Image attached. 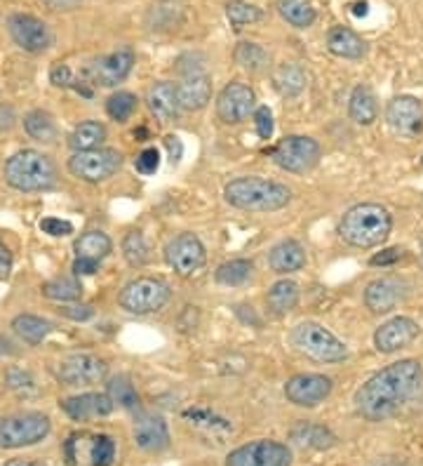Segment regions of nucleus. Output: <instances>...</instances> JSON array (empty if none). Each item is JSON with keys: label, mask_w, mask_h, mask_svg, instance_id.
<instances>
[{"label": "nucleus", "mask_w": 423, "mask_h": 466, "mask_svg": "<svg viewBox=\"0 0 423 466\" xmlns=\"http://www.w3.org/2000/svg\"><path fill=\"white\" fill-rule=\"evenodd\" d=\"M273 85L282 97L299 95L306 88V73L297 64H282L273 73Z\"/></svg>", "instance_id": "33"}, {"label": "nucleus", "mask_w": 423, "mask_h": 466, "mask_svg": "<svg viewBox=\"0 0 423 466\" xmlns=\"http://www.w3.org/2000/svg\"><path fill=\"white\" fill-rule=\"evenodd\" d=\"M134 443L146 453H162L169 447L168 422L156 415H142L134 422Z\"/></svg>", "instance_id": "21"}, {"label": "nucleus", "mask_w": 423, "mask_h": 466, "mask_svg": "<svg viewBox=\"0 0 423 466\" xmlns=\"http://www.w3.org/2000/svg\"><path fill=\"white\" fill-rule=\"evenodd\" d=\"M50 82L56 88H73V73L66 64H55L50 71Z\"/></svg>", "instance_id": "46"}, {"label": "nucleus", "mask_w": 423, "mask_h": 466, "mask_svg": "<svg viewBox=\"0 0 423 466\" xmlns=\"http://www.w3.org/2000/svg\"><path fill=\"white\" fill-rule=\"evenodd\" d=\"M255 125H256V133H259V137L271 139V134H273V114H271V108L268 107L256 108Z\"/></svg>", "instance_id": "45"}, {"label": "nucleus", "mask_w": 423, "mask_h": 466, "mask_svg": "<svg viewBox=\"0 0 423 466\" xmlns=\"http://www.w3.org/2000/svg\"><path fill=\"white\" fill-rule=\"evenodd\" d=\"M7 29L14 43L26 52H43L52 43L50 29L43 20H38L33 14L17 13L7 20Z\"/></svg>", "instance_id": "17"}, {"label": "nucleus", "mask_w": 423, "mask_h": 466, "mask_svg": "<svg viewBox=\"0 0 423 466\" xmlns=\"http://www.w3.org/2000/svg\"><path fill=\"white\" fill-rule=\"evenodd\" d=\"M320 144L311 137H301V134H289V137L281 139L275 149L271 151L275 165L294 175H304V172L313 170L320 160Z\"/></svg>", "instance_id": "8"}, {"label": "nucleus", "mask_w": 423, "mask_h": 466, "mask_svg": "<svg viewBox=\"0 0 423 466\" xmlns=\"http://www.w3.org/2000/svg\"><path fill=\"white\" fill-rule=\"evenodd\" d=\"M134 168H137V172H142V175H156L158 168H160V153H158V149H143L137 156Z\"/></svg>", "instance_id": "44"}, {"label": "nucleus", "mask_w": 423, "mask_h": 466, "mask_svg": "<svg viewBox=\"0 0 423 466\" xmlns=\"http://www.w3.org/2000/svg\"><path fill=\"white\" fill-rule=\"evenodd\" d=\"M43 295L55 302H73L81 299L82 285L75 278H55L43 285Z\"/></svg>", "instance_id": "37"}, {"label": "nucleus", "mask_w": 423, "mask_h": 466, "mask_svg": "<svg viewBox=\"0 0 423 466\" xmlns=\"http://www.w3.org/2000/svg\"><path fill=\"white\" fill-rule=\"evenodd\" d=\"M59 314L66 315V318H71V321L81 323V321H90V318L94 315V309L90 306V304H73V306H62Z\"/></svg>", "instance_id": "47"}, {"label": "nucleus", "mask_w": 423, "mask_h": 466, "mask_svg": "<svg viewBox=\"0 0 423 466\" xmlns=\"http://www.w3.org/2000/svg\"><path fill=\"white\" fill-rule=\"evenodd\" d=\"M146 101H149L151 114L156 116L158 120H162V123H172V120L179 118L181 107H179V99H177L175 82L160 81L156 82V85H151Z\"/></svg>", "instance_id": "23"}, {"label": "nucleus", "mask_w": 423, "mask_h": 466, "mask_svg": "<svg viewBox=\"0 0 423 466\" xmlns=\"http://www.w3.org/2000/svg\"><path fill=\"white\" fill-rule=\"evenodd\" d=\"M402 247H388V250H381L379 255H374L372 259H369V264L372 266H391L395 264V262H400L402 259Z\"/></svg>", "instance_id": "48"}, {"label": "nucleus", "mask_w": 423, "mask_h": 466, "mask_svg": "<svg viewBox=\"0 0 423 466\" xmlns=\"http://www.w3.org/2000/svg\"><path fill=\"white\" fill-rule=\"evenodd\" d=\"M212 97V82L207 73H188L181 82H177V99L181 111H200L207 107Z\"/></svg>", "instance_id": "22"}, {"label": "nucleus", "mask_w": 423, "mask_h": 466, "mask_svg": "<svg viewBox=\"0 0 423 466\" xmlns=\"http://www.w3.org/2000/svg\"><path fill=\"white\" fill-rule=\"evenodd\" d=\"M299 285L294 283V280H278L266 295L268 309L275 315H287L299 304Z\"/></svg>", "instance_id": "28"}, {"label": "nucleus", "mask_w": 423, "mask_h": 466, "mask_svg": "<svg viewBox=\"0 0 423 466\" xmlns=\"http://www.w3.org/2000/svg\"><path fill=\"white\" fill-rule=\"evenodd\" d=\"M252 276V262L247 259H233L217 269V283L221 285H243Z\"/></svg>", "instance_id": "40"}, {"label": "nucleus", "mask_w": 423, "mask_h": 466, "mask_svg": "<svg viewBox=\"0 0 423 466\" xmlns=\"http://www.w3.org/2000/svg\"><path fill=\"white\" fill-rule=\"evenodd\" d=\"M226 17L233 29H243L247 24H255L263 17L262 7L252 5L247 0H229L226 3Z\"/></svg>", "instance_id": "35"}, {"label": "nucleus", "mask_w": 423, "mask_h": 466, "mask_svg": "<svg viewBox=\"0 0 423 466\" xmlns=\"http://www.w3.org/2000/svg\"><path fill=\"white\" fill-rule=\"evenodd\" d=\"M52 431L50 417L43 412H19L0 417V447L17 450L45 441Z\"/></svg>", "instance_id": "6"}, {"label": "nucleus", "mask_w": 423, "mask_h": 466, "mask_svg": "<svg viewBox=\"0 0 423 466\" xmlns=\"http://www.w3.org/2000/svg\"><path fill=\"white\" fill-rule=\"evenodd\" d=\"M419 250H421V253H419V262H421V266H423V236H421V240H419Z\"/></svg>", "instance_id": "55"}, {"label": "nucleus", "mask_w": 423, "mask_h": 466, "mask_svg": "<svg viewBox=\"0 0 423 466\" xmlns=\"http://www.w3.org/2000/svg\"><path fill=\"white\" fill-rule=\"evenodd\" d=\"M24 130L36 142H47L50 144V142L56 139L55 118L47 111H43V108H36V111L24 116Z\"/></svg>", "instance_id": "34"}, {"label": "nucleus", "mask_w": 423, "mask_h": 466, "mask_svg": "<svg viewBox=\"0 0 423 466\" xmlns=\"http://www.w3.org/2000/svg\"><path fill=\"white\" fill-rule=\"evenodd\" d=\"M419 337V323L407 315H395L374 332V347L381 353H395L410 347Z\"/></svg>", "instance_id": "19"}, {"label": "nucleus", "mask_w": 423, "mask_h": 466, "mask_svg": "<svg viewBox=\"0 0 423 466\" xmlns=\"http://www.w3.org/2000/svg\"><path fill=\"white\" fill-rule=\"evenodd\" d=\"M393 229V217L384 205L379 203H360L350 208L341 217L339 224V236H341L349 246L369 250L381 243H386Z\"/></svg>", "instance_id": "2"}, {"label": "nucleus", "mask_w": 423, "mask_h": 466, "mask_svg": "<svg viewBox=\"0 0 423 466\" xmlns=\"http://www.w3.org/2000/svg\"><path fill=\"white\" fill-rule=\"evenodd\" d=\"M106 139V127L97 120H85L75 127L69 137V146L73 151H90V149H99V144Z\"/></svg>", "instance_id": "31"}, {"label": "nucleus", "mask_w": 423, "mask_h": 466, "mask_svg": "<svg viewBox=\"0 0 423 466\" xmlns=\"http://www.w3.org/2000/svg\"><path fill=\"white\" fill-rule=\"evenodd\" d=\"M423 367L419 360L405 358L391 363L365 382L355 393V410L367 422H384L393 417L419 391Z\"/></svg>", "instance_id": "1"}, {"label": "nucleus", "mask_w": 423, "mask_h": 466, "mask_svg": "<svg viewBox=\"0 0 423 466\" xmlns=\"http://www.w3.org/2000/svg\"><path fill=\"white\" fill-rule=\"evenodd\" d=\"M386 120L388 125L393 127V133L411 134L421 133L423 127V104L411 95H400L395 99L388 101L386 107Z\"/></svg>", "instance_id": "18"}, {"label": "nucleus", "mask_w": 423, "mask_h": 466, "mask_svg": "<svg viewBox=\"0 0 423 466\" xmlns=\"http://www.w3.org/2000/svg\"><path fill=\"white\" fill-rule=\"evenodd\" d=\"M349 116L358 125H372L374 120L379 118V104H376V95L369 85H358L350 92Z\"/></svg>", "instance_id": "26"}, {"label": "nucleus", "mask_w": 423, "mask_h": 466, "mask_svg": "<svg viewBox=\"0 0 423 466\" xmlns=\"http://www.w3.org/2000/svg\"><path fill=\"white\" fill-rule=\"evenodd\" d=\"M334 389V382L324 375H294L287 379L285 396L289 403L299 405V408H315L330 396Z\"/></svg>", "instance_id": "15"}, {"label": "nucleus", "mask_w": 423, "mask_h": 466, "mask_svg": "<svg viewBox=\"0 0 423 466\" xmlns=\"http://www.w3.org/2000/svg\"><path fill=\"white\" fill-rule=\"evenodd\" d=\"M224 198L229 205L247 212H275L292 201V191L285 184L263 177H237L226 184Z\"/></svg>", "instance_id": "3"}, {"label": "nucleus", "mask_w": 423, "mask_h": 466, "mask_svg": "<svg viewBox=\"0 0 423 466\" xmlns=\"http://www.w3.org/2000/svg\"><path fill=\"white\" fill-rule=\"evenodd\" d=\"M113 401L108 393H82L62 401V410L73 422H88L92 417H106L113 412Z\"/></svg>", "instance_id": "20"}, {"label": "nucleus", "mask_w": 423, "mask_h": 466, "mask_svg": "<svg viewBox=\"0 0 423 466\" xmlns=\"http://www.w3.org/2000/svg\"><path fill=\"white\" fill-rule=\"evenodd\" d=\"M40 231L47 233V236H55V238H64V236L73 233V224L66 220H59V217H45V220H40Z\"/></svg>", "instance_id": "43"}, {"label": "nucleus", "mask_w": 423, "mask_h": 466, "mask_svg": "<svg viewBox=\"0 0 423 466\" xmlns=\"http://www.w3.org/2000/svg\"><path fill=\"white\" fill-rule=\"evenodd\" d=\"M123 255L130 266H143L149 262V243L142 231H130L123 238Z\"/></svg>", "instance_id": "39"}, {"label": "nucleus", "mask_w": 423, "mask_h": 466, "mask_svg": "<svg viewBox=\"0 0 423 466\" xmlns=\"http://www.w3.org/2000/svg\"><path fill=\"white\" fill-rule=\"evenodd\" d=\"M421 165H423V156H421Z\"/></svg>", "instance_id": "56"}, {"label": "nucleus", "mask_w": 423, "mask_h": 466, "mask_svg": "<svg viewBox=\"0 0 423 466\" xmlns=\"http://www.w3.org/2000/svg\"><path fill=\"white\" fill-rule=\"evenodd\" d=\"M13 328L14 332L26 341V344H31V347H38L40 341L52 332V323L40 318V315H31V314H22L17 315L13 321Z\"/></svg>", "instance_id": "30"}, {"label": "nucleus", "mask_w": 423, "mask_h": 466, "mask_svg": "<svg viewBox=\"0 0 423 466\" xmlns=\"http://www.w3.org/2000/svg\"><path fill=\"white\" fill-rule=\"evenodd\" d=\"M165 146H168L169 151V160L172 163H179L181 156H184V144H181V139L177 134H168L165 137Z\"/></svg>", "instance_id": "50"}, {"label": "nucleus", "mask_w": 423, "mask_h": 466, "mask_svg": "<svg viewBox=\"0 0 423 466\" xmlns=\"http://www.w3.org/2000/svg\"><path fill=\"white\" fill-rule=\"evenodd\" d=\"M10 272H13V255L0 243V280H7Z\"/></svg>", "instance_id": "51"}, {"label": "nucleus", "mask_w": 423, "mask_h": 466, "mask_svg": "<svg viewBox=\"0 0 423 466\" xmlns=\"http://www.w3.org/2000/svg\"><path fill=\"white\" fill-rule=\"evenodd\" d=\"M5 182L17 191L31 194V191L52 189L56 182V168L50 158L33 149L17 151L5 163Z\"/></svg>", "instance_id": "4"}, {"label": "nucleus", "mask_w": 423, "mask_h": 466, "mask_svg": "<svg viewBox=\"0 0 423 466\" xmlns=\"http://www.w3.org/2000/svg\"><path fill=\"white\" fill-rule=\"evenodd\" d=\"M97 269H99V262H94V259L78 257L73 262L75 276H92V273H97Z\"/></svg>", "instance_id": "49"}, {"label": "nucleus", "mask_w": 423, "mask_h": 466, "mask_svg": "<svg viewBox=\"0 0 423 466\" xmlns=\"http://www.w3.org/2000/svg\"><path fill=\"white\" fill-rule=\"evenodd\" d=\"M233 57H236V62L245 71H252V73L263 71L268 64V52L256 43H240L236 47V52H233Z\"/></svg>", "instance_id": "38"}, {"label": "nucleus", "mask_w": 423, "mask_h": 466, "mask_svg": "<svg viewBox=\"0 0 423 466\" xmlns=\"http://www.w3.org/2000/svg\"><path fill=\"white\" fill-rule=\"evenodd\" d=\"M132 66H134V50L130 45H123L118 50L108 52L104 57L94 59L90 64V78H92L94 85H101V88H116L118 82H123L125 78L132 73Z\"/></svg>", "instance_id": "13"}, {"label": "nucleus", "mask_w": 423, "mask_h": 466, "mask_svg": "<svg viewBox=\"0 0 423 466\" xmlns=\"http://www.w3.org/2000/svg\"><path fill=\"white\" fill-rule=\"evenodd\" d=\"M5 466H45V464L36 460H10Z\"/></svg>", "instance_id": "54"}, {"label": "nucleus", "mask_w": 423, "mask_h": 466, "mask_svg": "<svg viewBox=\"0 0 423 466\" xmlns=\"http://www.w3.org/2000/svg\"><path fill=\"white\" fill-rule=\"evenodd\" d=\"M108 366L106 360L92 353H71L56 367V377L66 386H88L97 384L106 377Z\"/></svg>", "instance_id": "11"}, {"label": "nucleus", "mask_w": 423, "mask_h": 466, "mask_svg": "<svg viewBox=\"0 0 423 466\" xmlns=\"http://www.w3.org/2000/svg\"><path fill=\"white\" fill-rule=\"evenodd\" d=\"M410 295V283L398 276L376 278L365 290V304L372 314H391Z\"/></svg>", "instance_id": "16"}, {"label": "nucleus", "mask_w": 423, "mask_h": 466, "mask_svg": "<svg viewBox=\"0 0 423 466\" xmlns=\"http://www.w3.org/2000/svg\"><path fill=\"white\" fill-rule=\"evenodd\" d=\"M292 441L301 447H313V450H327L336 445V436L323 424L301 422L292 428Z\"/></svg>", "instance_id": "27"}, {"label": "nucleus", "mask_w": 423, "mask_h": 466, "mask_svg": "<svg viewBox=\"0 0 423 466\" xmlns=\"http://www.w3.org/2000/svg\"><path fill=\"white\" fill-rule=\"evenodd\" d=\"M278 13L294 29H308L317 20L311 0H278Z\"/></svg>", "instance_id": "29"}, {"label": "nucleus", "mask_w": 423, "mask_h": 466, "mask_svg": "<svg viewBox=\"0 0 423 466\" xmlns=\"http://www.w3.org/2000/svg\"><path fill=\"white\" fill-rule=\"evenodd\" d=\"M252 111H256V97L255 90L249 88V85H245V82L233 81L219 92L217 114L219 118L224 120L226 125L243 123L245 118H249Z\"/></svg>", "instance_id": "14"}, {"label": "nucleus", "mask_w": 423, "mask_h": 466, "mask_svg": "<svg viewBox=\"0 0 423 466\" xmlns=\"http://www.w3.org/2000/svg\"><path fill=\"white\" fill-rule=\"evenodd\" d=\"M111 250L113 243L104 231H85L81 238L75 240V255L94 259V262H101Z\"/></svg>", "instance_id": "32"}, {"label": "nucleus", "mask_w": 423, "mask_h": 466, "mask_svg": "<svg viewBox=\"0 0 423 466\" xmlns=\"http://www.w3.org/2000/svg\"><path fill=\"white\" fill-rule=\"evenodd\" d=\"M106 111H108V116L113 120L125 123V120L137 111V97L132 95V92H116V95H111L108 101H106Z\"/></svg>", "instance_id": "41"}, {"label": "nucleus", "mask_w": 423, "mask_h": 466, "mask_svg": "<svg viewBox=\"0 0 423 466\" xmlns=\"http://www.w3.org/2000/svg\"><path fill=\"white\" fill-rule=\"evenodd\" d=\"M289 341L297 351L317 360V363H341V360L349 358L346 344L317 323L304 321L294 325L292 332H289Z\"/></svg>", "instance_id": "5"}, {"label": "nucleus", "mask_w": 423, "mask_h": 466, "mask_svg": "<svg viewBox=\"0 0 423 466\" xmlns=\"http://www.w3.org/2000/svg\"><path fill=\"white\" fill-rule=\"evenodd\" d=\"M113 460H116V441L106 434L94 436L92 445H90V462H92V466H111Z\"/></svg>", "instance_id": "42"}, {"label": "nucleus", "mask_w": 423, "mask_h": 466, "mask_svg": "<svg viewBox=\"0 0 423 466\" xmlns=\"http://www.w3.org/2000/svg\"><path fill=\"white\" fill-rule=\"evenodd\" d=\"M165 259L168 264L175 269L179 276H194L198 273L207 262L205 246L200 243L198 236L194 233H181L175 240H169L165 247Z\"/></svg>", "instance_id": "12"}, {"label": "nucleus", "mask_w": 423, "mask_h": 466, "mask_svg": "<svg viewBox=\"0 0 423 466\" xmlns=\"http://www.w3.org/2000/svg\"><path fill=\"white\" fill-rule=\"evenodd\" d=\"M14 120H17V116H14V108L5 107V104H0V133H3V130H10V127L14 125Z\"/></svg>", "instance_id": "52"}, {"label": "nucleus", "mask_w": 423, "mask_h": 466, "mask_svg": "<svg viewBox=\"0 0 423 466\" xmlns=\"http://www.w3.org/2000/svg\"><path fill=\"white\" fill-rule=\"evenodd\" d=\"M268 264L273 269L275 273H294L301 272L306 266V253L304 247L297 243V240H282L278 246L271 250L268 255Z\"/></svg>", "instance_id": "25"}, {"label": "nucleus", "mask_w": 423, "mask_h": 466, "mask_svg": "<svg viewBox=\"0 0 423 466\" xmlns=\"http://www.w3.org/2000/svg\"><path fill=\"white\" fill-rule=\"evenodd\" d=\"M123 165V156L116 149H90V151H75L69 158L71 175L82 182H104L113 177Z\"/></svg>", "instance_id": "9"}, {"label": "nucleus", "mask_w": 423, "mask_h": 466, "mask_svg": "<svg viewBox=\"0 0 423 466\" xmlns=\"http://www.w3.org/2000/svg\"><path fill=\"white\" fill-rule=\"evenodd\" d=\"M108 398L113 401V405H120L125 410L139 408L137 389L130 382V377H125V375H118V377H113L108 382Z\"/></svg>", "instance_id": "36"}, {"label": "nucleus", "mask_w": 423, "mask_h": 466, "mask_svg": "<svg viewBox=\"0 0 423 466\" xmlns=\"http://www.w3.org/2000/svg\"><path fill=\"white\" fill-rule=\"evenodd\" d=\"M327 50L334 57L362 59L367 55V43L349 26H332L330 33H327Z\"/></svg>", "instance_id": "24"}, {"label": "nucleus", "mask_w": 423, "mask_h": 466, "mask_svg": "<svg viewBox=\"0 0 423 466\" xmlns=\"http://www.w3.org/2000/svg\"><path fill=\"white\" fill-rule=\"evenodd\" d=\"M169 297H172V290H169V285L165 283V280L142 276L125 285L123 292H120L118 297V302L120 306H123L125 311H130V314L146 315L160 311L162 306L169 302Z\"/></svg>", "instance_id": "7"}, {"label": "nucleus", "mask_w": 423, "mask_h": 466, "mask_svg": "<svg viewBox=\"0 0 423 466\" xmlns=\"http://www.w3.org/2000/svg\"><path fill=\"white\" fill-rule=\"evenodd\" d=\"M292 464V450L281 441H262L247 443L236 447L226 457V466H289Z\"/></svg>", "instance_id": "10"}, {"label": "nucleus", "mask_w": 423, "mask_h": 466, "mask_svg": "<svg viewBox=\"0 0 423 466\" xmlns=\"http://www.w3.org/2000/svg\"><path fill=\"white\" fill-rule=\"evenodd\" d=\"M47 5H50V10H75V7L81 5L82 0H45Z\"/></svg>", "instance_id": "53"}]
</instances>
